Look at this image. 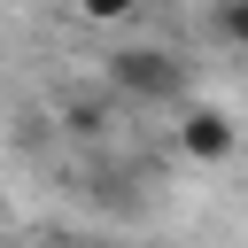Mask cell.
I'll return each mask as SVG.
<instances>
[{
	"label": "cell",
	"instance_id": "2",
	"mask_svg": "<svg viewBox=\"0 0 248 248\" xmlns=\"http://www.w3.org/2000/svg\"><path fill=\"white\" fill-rule=\"evenodd\" d=\"M170 140H178V155H186V163H232V147H240V124H232L217 101H186Z\"/></svg>",
	"mask_w": 248,
	"mask_h": 248
},
{
	"label": "cell",
	"instance_id": "1",
	"mask_svg": "<svg viewBox=\"0 0 248 248\" xmlns=\"http://www.w3.org/2000/svg\"><path fill=\"white\" fill-rule=\"evenodd\" d=\"M101 78L116 101H186V62L170 46H116L101 62Z\"/></svg>",
	"mask_w": 248,
	"mask_h": 248
},
{
	"label": "cell",
	"instance_id": "6",
	"mask_svg": "<svg viewBox=\"0 0 248 248\" xmlns=\"http://www.w3.org/2000/svg\"><path fill=\"white\" fill-rule=\"evenodd\" d=\"M31 248H70V240H31Z\"/></svg>",
	"mask_w": 248,
	"mask_h": 248
},
{
	"label": "cell",
	"instance_id": "3",
	"mask_svg": "<svg viewBox=\"0 0 248 248\" xmlns=\"http://www.w3.org/2000/svg\"><path fill=\"white\" fill-rule=\"evenodd\" d=\"M217 39L248 46V0H217Z\"/></svg>",
	"mask_w": 248,
	"mask_h": 248
},
{
	"label": "cell",
	"instance_id": "4",
	"mask_svg": "<svg viewBox=\"0 0 248 248\" xmlns=\"http://www.w3.org/2000/svg\"><path fill=\"white\" fill-rule=\"evenodd\" d=\"M78 16H85V23H132L140 0H78Z\"/></svg>",
	"mask_w": 248,
	"mask_h": 248
},
{
	"label": "cell",
	"instance_id": "5",
	"mask_svg": "<svg viewBox=\"0 0 248 248\" xmlns=\"http://www.w3.org/2000/svg\"><path fill=\"white\" fill-rule=\"evenodd\" d=\"M70 124H78V132H108V108H101V101H70Z\"/></svg>",
	"mask_w": 248,
	"mask_h": 248
}]
</instances>
